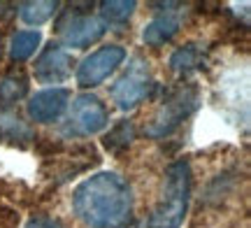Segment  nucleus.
Returning <instances> with one entry per match:
<instances>
[{
  "instance_id": "f257e3e1",
  "label": "nucleus",
  "mask_w": 251,
  "mask_h": 228,
  "mask_svg": "<svg viewBox=\"0 0 251 228\" xmlns=\"http://www.w3.org/2000/svg\"><path fill=\"white\" fill-rule=\"evenodd\" d=\"M133 189L121 175L102 170L72 191V210L89 228H128L133 224Z\"/></svg>"
},
{
  "instance_id": "f03ea898",
  "label": "nucleus",
  "mask_w": 251,
  "mask_h": 228,
  "mask_svg": "<svg viewBox=\"0 0 251 228\" xmlns=\"http://www.w3.org/2000/svg\"><path fill=\"white\" fill-rule=\"evenodd\" d=\"M191 201V165L188 161H175L165 168L163 193L151 212L137 228H181Z\"/></svg>"
},
{
  "instance_id": "7ed1b4c3",
  "label": "nucleus",
  "mask_w": 251,
  "mask_h": 228,
  "mask_svg": "<svg viewBox=\"0 0 251 228\" xmlns=\"http://www.w3.org/2000/svg\"><path fill=\"white\" fill-rule=\"evenodd\" d=\"M198 105H200V96H198V91L193 86L175 89V91H170L161 101L158 110L153 112L151 121L144 126V133L149 137H153V140L172 135L181 126V121L196 112Z\"/></svg>"
},
{
  "instance_id": "20e7f679",
  "label": "nucleus",
  "mask_w": 251,
  "mask_h": 228,
  "mask_svg": "<svg viewBox=\"0 0 251 228\" xmlns=\"http://www.w3.org/2000/svg\"><path fill=\"white\" fill-rule=\"evenodd\" d=\"M109 124L107 105L93 93H79L68 102V117L63 124V133L72 137H91L100 133Z\"/></svg>"
},
{
  "instance_id": "39448f33",
  "label": "nucleus",
  "mask_w": 251,
  "mask_h": 228,
  "mask_svg": "<svg viewBox=\"0 0 251 228\" xmlns=\"http://www.w3.org/2000/svg\"><path fill=\"white\" fill-rule=\"evenodd\" d=\"M153 79H151V73H149V63L135 56L130 65L126 68V73L119 77L117 82L112 84L109 89V96L112 101L117 102L119 110H135L140 102H144L153 91Z\"/></svg>"
},
{
  "instance_id": "423d86ee",
  "label": "nucleus",
  "mask_w": 251,
  "mask_h": 228,
  "mask_svg": "<svg viewBox=\"0 0 251 228\" xmlns=\"http://www.w3.org/2000/svg\"><path fill=\"white\" fill-rule=\"evenodd\" d=\"M126 47L121 45H105L89 54L77 68V84L81 89H96L107 79L109 75L117 70L126 61Z\"/></svg>"
},
{
  "instance_id": "0eeeda50",
  "label": "nucleus",
  "mask_w": 251,
  "mask_h": 228,
  "mask_svg": "<svg viewBox=\"0 0 251 228\" xmlns=\"http://www.w3.org/2000/svg\"><path fill=\"white\" fill-rule=\"evenodd\" d=\"M68 102H70V91L63 86H51V89H42L35 96H30L26 112L37 124H54L68 110Z\"/></svg>"
},
{
  "instance_id": "6e6552de",
  "label": "nucleus",
  "mask_w": 251,
  "mask_h": 228,
  "mask_svg": "<svg viewBox=\"0 0 251 228\" xmlns=\"http://www.w3.org/2000/svg\"><path fill=\"white\" fill-rule=\"evenodd\" d=\"M105 30H107V26L98 17H91V14L70 17L68 24L58 26L63 45L72 47V49H86V47H91L93 42H98L100 37L105 35Z\"/></svg>"
},
{
  "instance_id": "1a4fd4ad",
  "label": "nucleus",
  "mask_w": 251,
  "mask_h": 228,
  "mask_svg": "<svg viewBox=\"0 0 251 228\" xmlns=\"http://www.w3.org/2000/svg\"><path fill=\"white\" fill-rule=\"evenodd\" d=\"M72 73V56L65 47L47 45L42 49L40 58L35 61V79L40 84H61Z\"/></svg>"
},
{
  "instance_id": "9d476101",
  "label": "nucleus",
  "mask_w": 251,
  "mask_h": 228,
  "mask_svg": "<svg viewBox=\"0 0 251 228\" xmlns=\"http://www.w3.org/2000/svg\"><path fill=\"white\" fill-rule=\"evenodd\" d=\"M179 26H181L179 12H175V9H165V12H161L158 17H153L151 21L144 26L142 40L149 47H163L165 42H170L172 37L177 35Z\"/></svg>"
},
{
  "instance_id": "9b49d317",
  "label": "nucleus",
  "mask_w": 251,
  "mask_h": 228,
  "mask_svg": "<svg viewBox=\"0 0 251 228\" xmlns=\"http://www.w3.org/2000/svg\"><path fill=\"white\" fill-rule=\"evenodd\" d=\"M30 82H28L26 73L17 68V70H7L0 77V114H5L9 107H14L19 101H24L28 96Z\"/></svg>"
},
{
  "instance_id": "f8f14e48",
  "label": "nucleus",
  "mask_w": 251,
  "mask_h": 228,
  "mask_svg": "<svg viewBox=\"0 0 251 228\" xmlns=\"http://www.w3.org/2000/svg\"><path fill=\"white\" fill-rule=\"evenodd\" d=\"M5 140L24 147L26 142H33V140H35V130L21 117L5 112V114H0V142H5Z\"/></svg>"
},
{
  "instance_id": "ddd939ff",
  "label": "nucleus",
  "mask_w": 251,
  "mask_h": 228,
  "mask_svg": "<svg viewBox=\"0 0 251 228\" xmlns=\"http://www.w3.org/2000/svg\"><path fill=\"white\" fill-rule=\"evenodd\" d=\"M56 12H58V2L56 0H30V2H21L19 5V19L35 28L42 26L45 21H49Z\"/></svg>"
},
{
  "instance_id": "4468645a",
  "label": "nucleus",
  "mask_w": 251,
  "mask_h": 228,
  "mask_svg": "<svg viewBox=\"0 0 251 228\" xmlns=\"http://www.w3.org/2000/svg\"><path fill=\"white\" fill-rule=\"evenodd\" d=\"M42 42V33L40 30H19L12 35V42H9V58L12 61H28L30 56L37 51V47Z\"/></svg>"
},
{
  "instance_id": "2eb2a0df",
  "label": "nucleus",
  "mask_w": 251,
  "mask_h": 228,
  "mask_svg": "<svg viewBox=\"0 0 251 228\" xmlns=\"http://www.w3.org/2000/svg\"><path fill=\"white\" fill-rule=\"evenodd\" d=\"M205 63V56H202V49L198 45H184L179 49H175L170 56V68L177 75H188L202 68Z\"/></svg>"
},
{
  "instance_id": "dca6fc26",
  "label": "nucleus",
  "mask_w": 251,
  "mask_h": 228,
  "mask_svg": "<svg viewBox=\"0 0 251 228\" xmlns=\"http://www.w3.org/2000/svg\"><path fill=\"white\" fill-rule=\"evenodd\" d=\"M137 2L135 0H105L100 2V21L105 26H124L133 17Z\"/></svg>"
},
{
  "instance_id": "f3484780",
  "label": "nucleus",
  "mask_w": 251,
  "mask_h": 228,
  "mask_svg": "<svg viewBox=\"0 0 251 228\" xmlns=\"http://www.w3.org/2000/svg\"><path fill=\"white\" fill-rule=\"evenodd\" d=\"M133 140H135V124L130 121V119H121L117 126L105 135L102 145H105V149H109L112 154H119V152L126 149Z\"/></svg>"
},
{
  "instance_id": "a211bd4d",
  "label": "nucleus",
  "mask_w": 251,
  "mask_h": 228,
  "mask_svg": "<svg viewBox=\"0 0 251 228\" xmlns=\"http://www.w3.org/2000/svg\"><path fill=\"white\" fill-rule=\"evenodd\" d=\"M26 228H65V226L58 219H51V217H33L26 224Z\"/></svg>"
}]
</instances>
